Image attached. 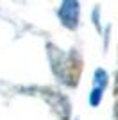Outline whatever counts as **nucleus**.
<instances>
[{
    "mask_svg": "<svg viewBox=\"0 0 118 120\" xmlns=\"http://www.w3.org/2000/svg\"><path fill=\"white\" fill-rule=\"evenodd\" d=\"M81 70H82V63L79 57H70L66 61V72H64V77H66V82L68 84H75L79 79V75H81Z\"/></svg>",
    "mask_w": 118,
    "mask_h": 120,
    "instance_id": "f257e3e1",
    "label": "nucleus"
},
{
    "mask_svg": "<svg viewBox=\"0 0 118 120\" xmlns=\"http://www.w3.org/2000/svg\"><path fill=\"white\" fill-rule=\"evenodd\" d=\"M114 115H116V118H118V104H116V109H114Z\"/></svg>",
    "mask_w": 118,
    "mask_h": 120,
    "instance_id": "f03ea898",
    "label": "nucleus"
}]
</instances>
